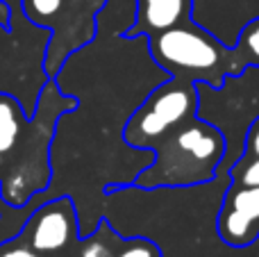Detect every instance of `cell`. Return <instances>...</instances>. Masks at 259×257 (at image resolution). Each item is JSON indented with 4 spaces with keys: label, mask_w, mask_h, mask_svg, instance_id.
Returning <instances> with one entry per match:
<instances>
[{
    "label": "cell",
    "mask_w": 259,
    "mask_h": 257,
    "mask_svg": "<svg viewBox=\"0 0 259 257\" xmlns=\"http://www.w3.org/2000/svg\"><path fill=\"white\" fill-rule=\"evenodd\" d=\"M155 159L137 178L139 189H182L211 182L228 155L225 135L207 118H191L152 148Z\"/></svg>",
    "instance_id": "1"
},
{
    "label": "cell",
    "mask_w": 259,
    "mask_h": 257,
    "mask_svg": "<svg viewBox=\"0 0 259 257\" xmlns=\"http://www.w3.org/2000/svg\"><path fill=\"white\" fill-rule=\"evenodd\" d=\"M146 39L152 62L170 77L205 82L209 89H223L228 77L243 75L246 71L234 46H225L214 32L193 25V21Z\"/></svg>",
    "instance_id": "2"
},
{
    "label": "cell",
    "mask_w": 259,
    "mask_h": 257,
    "mask_svg": "<svg viewBox=\"0 0 259 257\" xmlns=\"http://www.w3.org/2000/svg\"><path fill=\"white\" fill-rule=\"evenodd\" d=\"M200 112V94L196 82L184 77H168L141 100L127 118L123 137L132 148L152 150L166 135L191 121Z\"/></svg>",
    "instance_id": "3"
},
{
    "label": "cell",
    "mask_w": 259,
    "mask_h": 257,
    "mask_svg": "<svg viewBox=\"0 0 259 257\" xmlns=\"http://www.w3.org/2000/svg\"><path fill=\"white\" fill-rule=\"evenodd\" d=\"M219 239L230 248H248L259 239V187L230 180L216 212Z\"/></svg>",
    "instance_id": "4"
},
{
    "label": "cell",
    "mask_w": 259,
    "mask_h": 257,
    "mask_svg": "<svg viewBox=\"0 0 259 257\" xmlns=\"http://www.w3.org/2000/svg\"><path fill=\"white\" fill-rule=\"evenodd\" d=\"M75 237V212L71 200L62 198L46 205L30 228V246L36 253H57Z\"/></svg>",
    "instance_id": "5"
},
{
    "label": "cell",
    "mask_w": 259,
    "mask_h": 257,
    "mask_svg": "<svg viewBox=\"0 0 259 257\" xmlns=\"http://www.w3.org/2000/svg\"><path fill=\"white\" fill-rule=\"evenodd\" d=\"M193 18V0H137V21L127 36H157L187 25Z\"/></svg>",
    "instance_id": "6"
},
{
    "label": "cell",
    "mask_w": 259,
    "mask_h": 257,
    "mask_svg": "<svg viewBox=\"0 0 259 257\" xmlns=\"http://www.w3.org/2000/svg\"><path fill=\"white\" fill-rule=\"evenodd\" d=\"M234 48L241 55L246 68H259V18H252L234 39Z\"/></svg>",
    "instance_id": "7"
},
{
    "label": "cell",
    "mask_w": 259,
    "mask_h": 257,
    "mask_svg": "<svg viewBox=\"0 0 259 257\" xmlns=\"http://www.w3.org/2000/svg\"><path fill=\"white\" fill-rule=\"evenodd\" d=\"M21 132V123H18V114L12 100L0 98V155L14 148Z\"/></svg>",
    "instance_id": "8"
},
{
    "label": "cell",
    "mask_w": 259,
    "mask_h": 257,
    "mask_svg": "<svg viewBox=\"0 0 259 257\" xmlns=\"http://www.w3.org/2000/svg\"><path fill=\"white\" fill-rule=\"evenodd\" d=\"M230 180L237 185L259 187V155H243L234 159V166L228 168Z\"/></svg>",
    "instance_id": "9"
},
{
    "label": "cell",
    "mask_w": 259,
    "mask_h": 257,
    "mask_svg": "<svg viewBox=\"0 0 259 257\" xmlns=\"http://www.w3.org/2000/svg\"><path fill=\"white\" fill-rule=\"evenodd\" d=\"M114 257H161L150 239H127Z\"/></svg>",
    "instance_id": "10"
},
{
    "label": "cell",
    "mask_w": 259,
    "mask_h": 257,
    "mask_svg": "<svg viewBox=\"0 0 259 257\" xmlns=\"http://www.w3.org/2000/svg\"><path fill=\"white\" fill-rule=\"evenodd\" d=\"M64 0H25V9L32 18L36 21H46V18H53L59 14Z\"/></svg>",
    "instance_id": "11"
},
{
    "label": "cell",
    "mask_w": 259,
    "mask_h": 257,
    "mask_svg": "<svg viewBox=\"0 0 259 257\" xmlns=\"http://www.w3.org/2000/svg\"><path fill=\"white\" fill-rule=\"evenodd\" d=\"M80 257H114V253H112V246H109L107 241L100 239L98 235H94L91 239L84 241Z\"/></svg>",
    "instance_id": "12"
},
{
    "label": "cell",
    "mask_w": 259,
    "mask_h": 257,
    "mask_svg": "<svg viewBox=\"0 0 259 257\" xmlns=\"http://www.w3.org/2000/svg\"><path fill=\"white\" fill-rule=\"evenodd\" d=\"M243 155H259V118H255L246 130V153Z\"/></svg>",
    "instance_id": "13"
},
{
    "label": "cell",
    "mask_w": 259,
    "mask_h": 257,
    "mask_svg": "<svg viewBox=\"0 0 259 257\" xmlns=\"http://www.w3.org/2000/svg\"><path fill=\"white\" fill-rule=\"evenodd\" d=\"M0 257H39L36 250H30V248H12V250H5Z\"/></svg>",
    "instance_id": "14"
},
{
    "label": "cell",
    "mask_w": 259,
    "mask_h": 257,
    "mask_svg": "<svg viewBox=\"0 0 259 257\" xmlns=\"http://www.w3.org/2000/svg\"><path fill=\"white\" fill-rule=\"evenodd\" d=\"M0 162H3V157H0Z\"/></svg>",
    "instance_id": "15"
}]
</instances>
